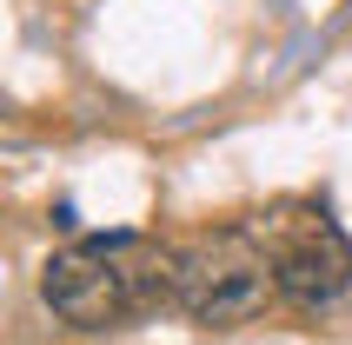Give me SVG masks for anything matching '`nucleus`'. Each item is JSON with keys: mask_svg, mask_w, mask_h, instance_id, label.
<instances>
[{"mask_svg": "<svg viewBox=\"0 0 352 345\" xmlns=\"http://www.w3.org/2000/svg\"><path fill=\"white\" fill-rule=\"evenodd\" d=\"M273 259H259L239 232H219L206 246H179V312L199 326H239L273 299Z\"/></svg>", "mask_w": 352, "mask_h": 345, "instance_id": "nucleus-2", "label": "nucleus"}, {"mask_svg": "<svg viewBox=\"0 0 352 345\" xmlns=\"http://www.w3.org/2000/svg\"><path fill=\"white\" fill-rule=\"evenodd\" d=\"M273 286H279V299H293V306H306V312L339 306L346 286H352V246L333 226L299 232V239H286V246L273 252Z\"/></svg>", "mask_w": 352, "mask_h": 345, "instance_id": "nucleus-3", "label": "nucleus"}, {"mask_svg": "<svg viewBox=\"0 0 352 345\" xmlns=\"http://www.w3.org/2000/svg\"><path fill=\"white\" fill-rule=\"evenodd\" d=\"M346 7H352V0H346Z\"/></svg>", "mask_w": 352, "mask_h": 345, "instance_id": "nucleus-4", "label": "nucleus"}, {"mask_svg": "<svg viewBox=\"0 0 352 345\" xmlns=\"http://www.w3.org/2000/svg\"><path fill=\"white\" fill-rule=\"evenodd\" d=\"M40 292L80 332L126 326L153 306H179V246H160L140 232H87L47 259Z\"/></svg>", "mask_w": 352, "mask_h": 345, "instance_id": "nucleus-1", "label": "nucleus"}]
</instances>
